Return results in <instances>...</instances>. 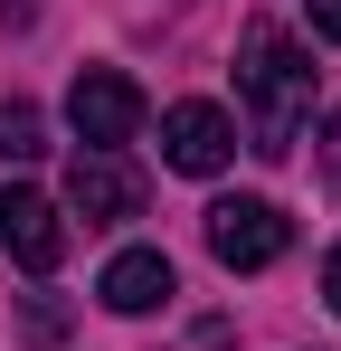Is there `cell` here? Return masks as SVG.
Returning a JSON list of instances; mask_svg holds the SVG:
<instances>
[{"mask_svg":"<svg viewBox=\"0 0 341 351\" xmlns=\"http://www.w3.org/2000/svg\"><path fill=\"white\" fill-rule=\"evenodd\" d=\"M19 332H29V342H57V332H66V304L29 294V304H19Z\"/></svg>","mask_w":341,"mask_h":351,"instance_id":"9c48e42d","label":"cell"},{"mask_svg":"<svg viewBox=\"0 0 341 351\" xmlns=\"http://www.w3.org/2000/svg\"><path fill=\"white\" fill-rule=\"evenodd\" d=\"M0 29H29V0H0Z\"/></svg>","mask_w":341,"mask_h":351,"instance_id":"4fadbf2b","label":"cell"},{"mask_svg":"<svg viewBox=\"0 0 341 351\" xmlns=\"http://www.w3.org/2000/svg\"><path fill=\"white\" fill-rule=\"evenodd\" d=\"M323 180L341 190V105H332V123H323Z\"/></svg>","mask_w":341,"mask_h":351,"instance_id":"8fae6325","label":"cell"},{"mask_svg":"<svg viewBox=\"0 0 341 351\" xmlns=\"http://www.w3.org/2000/svg\"><path fill=\"white\" fill-rule=\"evenodd\" d=\"M303 19H313V38H332V48H341V0H303Z\"/></svg>","mask_w":341,"mask_h":351,"instance_id":"30bf717a","label":"cell"},{"mask_svg":"<svg viewBox=\"0 0 341 351\" xmlns=\"http://www.w3.org/2000/svg\"><path fill=\"white\" fill-rule=\"evenodd\" d=\"M323 304H332V313H341V247H332V256H323Z\"/></svg>","mask_w":341,"mask_h":351,"instance_id":"7c38bea8","label":"cell"},{"mask_svg":"<svg viewBox=\"0 0 341 351\" xmlns=\"http://www.w3.org/2000/svg\"><path fill=\"white\" fill-rule=\"evenodd\" d=\"M66 209H76L86 228H114V219L142 209V171H133L123 152H76V162H66Z\"/></svg>","mask_w":341,"mask_h":351,"instance_id":"5b68a950","label":"cell"},{"mask_svg":"<svg viewBox=\"0 0 341 351\" xmlns=\"http://www.w3.org/2000/svg\"><path fill=\"white\" fill-rule=\"evenodd\" d=\"M284 247H294V219L275 199H209V256L227 276H266Z\"/></svg>","mask_w":341,"mask_h":351,"instance_id":"7a4b0ae2","label":"cell"},{"mask_svg":"<svg viewBox=\"0 0 341 351\" xmlns=\"http://www.w3.org/2000/svg\"><path fill=\"white\" fill-rule=\"evenodd\" d=\"M66 123H76L86 152H123V143L142 133V86H133L123 66H86V76L66 86Z\"/></svg>","mask_w":341,"mask_h":351,"instance_id":"3957f363","label":"cell"},{"mask_svg":"<svg viewBox=\"0 0 341 351\" xmlns=\"http://www.w3.org/2000/svg\"><path fill=\"white\" fill-rule=\"evenodd\" d=\"M95 294H105V313H152V304H170V294H180V276H170L162 247H123L105 276H95Z\"/></svg>","mask_w":341,"mask_h":351,"instance_id":"52a82bcc","label":"cell"},{"mask_svg":"<svg viewBox=\"0 0 341 351\" xmlns=\"http://www.w3.org/2000/svg\"><path fill=\"white\" fill-rule=\"evenodd\" d=\"M162 162L190 171V180H218L227 162H237V123H227L209 95H180V105L162 114Z\"/></svg>","mask_w":341,"mask_h":351,"instance_id":"277c9868","label":"cell"},{"mask_svg":"<svg viewBox=\"0 0 341 351\" xmlns=\"http://www.w3.org/2000/svg\"><path fill=\"white\" fill-rule=\"evenodd\" d=\"M237 95H247V143L266 162H284L303 114H313V58L294 48V29L247 19V38H237Z\"/></svg>","mask_w":341,"mask_h":351,"instance_id":"6da1fadb","label":"cell"},{"mask_svg":"<svg viewBox=\"0 0 341 351\" xmlns=\"http://www.w3.org/2000/svg\"><path fill=\"white\" fill-rule=\"evenodd\" d=\"M0 247H10L29 276H57V256H66V219H57V199L10 190V199H0Z\"/></svg>","mask_w":341,"mask_h":351,"instance_id":"8992f818","label":"cell"},{"mask_svg":"<svg viewBox=\"0 0 341 351\" xmlns=\"http://www.w3.org/2000/svg\"><path fill=\"white\" fill-rule=\"evenodd\" d=\"M38 152H48L38 105H0V162H38Z\"/></svg>","mask_w":341,"mask_h":351,"instance_id":"ba28073f","label":"cell"}]
</instances>
